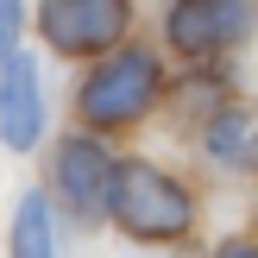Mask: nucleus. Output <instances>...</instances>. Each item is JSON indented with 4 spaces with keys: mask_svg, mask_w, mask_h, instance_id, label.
Returning <instances> with one entry per match:
<instances>
[{
    "mask_svg": "<svg viewBox=\"0 0 258 258\" xmlns=\"http://www.w3.org/2000/svg\"><path fill=\"white\" fill-rule=\"evenodd\" d=\"M19 32H25V0H0V70L19 57Z\"/></svg>",
    "mask_w": 258,
    "mask_h": 258,
    "instance_id": "obj_9",
    "label": "nucleus"
},
{
    "mask_svg": "<svg viewBox=\"0 0 258 258\" xmlns=\"http://www.w3.org/2000/svg\"><path fill=\"white\" fill-rule=\"evenodd\" d=\"M113 221L126 239H183L196 227V196L176 183L158 164H120V183H113Z\"/></svg>",
    "mask_w": 258,
    "mask_h": 258,
    "instance_id": "obj_2",
    "label": "nucleus"
},
{
    "mask_svg": "<svg viewBox=\"0 0 258 258\" xmlns=\"http://www.w3.org/2000/svg\"><path fill=\"white\" fill-rule=\"evenodd\" d=\"M13 258H57V233H50V202L38 196H19L13 208Z\"/></svg>",
    "mask_w": 258,
    "mask_h": 258,
    "instance_id": "obj_8",
    "label": "nucleus"
},
{
    "mask_svg": "<svg viewBox=\"0 0 258 258\" xmlns=\"http://www.w3.org/2000/svg\"><path fill=\"white\" fill-rule=\"evenodd\" d=\"M0 139L13 151H32L44 139V76L32 57H13L0 70Z\"/></svg>",
    "mask_w": 258,
    "mask_h": 258,
    "instance_id": "obj_6",
    "label": "nucleus"
},
{
    "mask_svg": "<svg viewBox=\"0 0 258 258\" xmlns=\"http://www.w3.org/2000/svg\"><path fill=\"white\" fill-rule=\"evenodd\" d=\"M252 25H258L252 0H176L164 32H170V50H183L189 63H202V57H221V50L246 44Z\"/></svg>",
    "mask_w": 258,
    "mask_h": 258,
    "instance_id": "obj_4",
    "label": "nucleus"
},
{
    "mask_svg": "<svg viewBox=\"0 0 258 258\" xmlns=\"http://www.w3.org/2000/svg\"><path fill=\"white\" fill-rule=\"evenodd\" d=\"M214 258H258V246H252V239H233V246H221Z\"/></svg>",
    "mask_w": 258,
    "mask_h": 258,
    "instance_id": "obj_10",
    "label": "nucleus"
},
{
    "mask_svg": "<svg viewBox=\"0 0 258 258\" xmlns=\"http://www.w3.org/2000/svg\"><path fill=\"white\" fill-rule=\"evenodd\" d=\"M158 95H164V63L151 57L145 44H133V50H113V57H101L95 70L82 76V88H76V107H82V120L95 126V133H113V126L145 120V113L158 107Z\"/></svg>",
    "mask_w": 258,
    "mask_h": 258,
    "instance_id": "obj_1",
    "label": "nucleus"
},
{
    "mask_svg": "<svg viewBox=\"0 0 258 258\" xmlns=\"http://www.w3.org/2000/svg\"><path fill=\"white\" fill-rule=\"evenodd\" d=\"M208 151L221 170H252L258 164V113L252 107H221L208 126Z\"/></svg>",
    "mask_w": 258,
    "mask_h": 258,
    "instance_id": "obj_7",
    "label": "nucleus"
},
{
    "mask_svg": "<svg viewBox=\"0 0 258 258\" xmlns=\"http://www.w3.org/2000/svg\"><path fill=\"white\" fill-rule=\"evenodd\" d=\"M113 183H120V164L107 158L101 139L76 133V139L57 145V196L70 202V214L82 227H101L113 214Z\"/></svg>",
    "mask_w": 258,
    "mask_h": 258,
    "instance_id": "obj_5",
    "label": "nucleus"
},
{
    "mask_svg": "<svg viewBox=\"0 0 258 258\" xmlns=\"http://www.w3.org/2000/svg\"><path fill=\"white\" fill-rule=\"evenodd\" d=\"M133 25V0H44L38 32L57 57H107Z\"/></svg>",
    "mask_w": 258,
    "mask_h": 258,
    "instance_id": "obj_3",
    "label": "nucleus"
}]
</instances>
